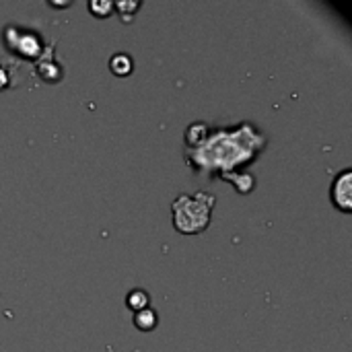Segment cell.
Masks as SVG:
<instances>
[{
  "mask_svg": "<svg viewBox=\"0 0 352 352\" xmlns=\"http://www.w3.org/2000/svg\"><path fill=\"white\" fill-rule=\"evenodd\" d=\"M217 198L210 192H196L194 196H179L173 204V225L184 235L202 233L210 223V212Z\"/></svg>",
  "mask_w": 352,
  "mask_h": 352,
  "instance_id": "6da1fadb",
  "label": "cell"
},
{
  "mask_svg": "<svg viewBox=\"0 0 352 352\" xmlns=\"http://www.w3.org/2000/svg\"><path fill=\"white\" fill-rule=\"evenodd\" d=\"M148 293L146 291H142V289H134V291H130L128 293V297H126V305L134 311V314H138V311H142V309H148Z\"/></svg>",
  "mask_w": 352,
  "mask_h": 352,
  "instance_id": "277c9868",
  "label": "cell"
},
{
  "mask_svg": "<svg viewBox=\"0 0 352 352\" xmlns=\"http://www.w3.org/2000/svg\"><path fill=\"white\" fill-rule=\"evenodd\" d=\"M332 202L338 210L349 214L352 210V171L344 169L332 184Z\"/></svg>",
  "mask_w": 352,
  "mask_h": 352,
  "instance_id": "7a4b0ae2",
  "label": "cell"
},
{
  "mask_svg": "<svg viewBox=\"0 0 352 352\" xmlns=\"http://www.w3.org/2000/svg\"><path fill=\"white\" fill-rule=\"evenodd\" d=\"M111 8H113V6H111L109 2H89V10H91L95 16H99V19H101V16H107V14L111 12Z\"/></svg>",
  "mask_w": 352,
  "mask_h": 352,
  "instance_id": "8992f818",
  "label": "cell"
},
{
  "mask_svg": "<svg viewBox=\"0 0 352 352\" xmlns=\"http://www.w3.org/2000/svg\"><path fill=\"white\" fill-rule=\"evenodd\" d=\"M157 314L153 311V309H142V311H138L136 316H134V326L138 328V330H142V332H151V330H155L157 328Z\"/></svg>",
  "mask_w": 352,
  "mask_h": 352,
  "instance_id": "5b68a950",
  "label": "cell"
},
{
  "mask_svg": "<svg viewBox=\"0 0 352 352\" xmlns=\"http://www.w3.org/2000/svg\"><path fill=\"white\" fill-rule=\"evenodd\" d=\"M132 58L128 54H116L111 60H109V68L116 76H128L132 72Z\"/></svg>",
  "mask_w": 352,
  "mask_h": 352,
  "instance_id": "3957f363",
  "label": "cell"
},
{
  "mask_svg": "<svg viewBox=\"0 0 352 352\" xmlns=\"http://www.w3.org/2000/svg\"><path fill=\"white\" fill-rule=\"evenodd\" d=\"M6 80H8V76H6V72L0 68V89H4V87H6Z\"/></svg>",
  "mask_w": 352,
  "mask_h": 352,
  "instance_id": "52a82bcc",
  "label": "cell"
}]
</instances>
